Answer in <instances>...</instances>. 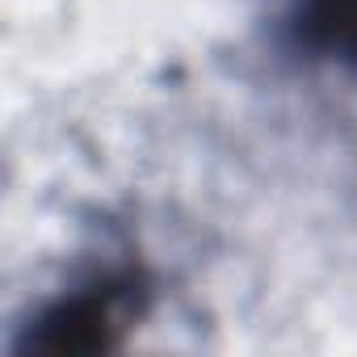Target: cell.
Segmentation results:
<instances>
[{
  "mask_svg": "<svg viewBox=\"0 0 357 357\" xmlns=\"http://www.w3.org/2000/svg\"><path fill=\"white\" fill-rule=\"evenodd\" d=\"M151 273L135 252H114L55 290L17 332V353L80 357L114 349L151 307Z\"/></svg>",
  "mask_w": 357,
  "mask_h": 357,
  "instance_id": "1",
  "label": "cell"
},
{
  "mask_svg": "<svg viewBox=\"0 0 357 357\" xmlns=\"http://www.w3.org/2000/svg\"><path fill=\"white\" fill-rule=\"evenodd\" d=\"M278 47L298 68L357 76V0H286Z\"/></svg>",
  "mask_w": 357,
  "mask_h": 357,
  "instance_id": "2",
  "label": "cell"
}]
</instances>
